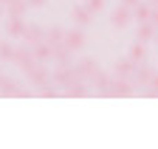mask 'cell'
Returning <instances> with one entry per match:
<instances>
[{
	"label": "cell",
	"mask_w": 158,
	"mask_h": 149,
	"mask_svg": "<svg viewBox=\"0 0 158 149\" xmlns=\"http://www.w3.org/2000/svg\"><path fill=\"white\" fill-rule=\"evenodd\" d=\"M14 62L23 68V73H28L34 65H40V59L34 57V45H28V42H26L23 48H17V51H14Z\"/></svg>",
	"instance_id": "cell-1"
},
{
	"label": "cell",
	"mask_w": 158,
	"mask_h": 149,
	"mask_svg": "<svg viewBox=\"0 0 158 149\" xmlns=\"http://www.w3.org/2000/svg\"><path fill=\"white\" fill-rule=\"evenodd\" d=\"M110 96H116V99H127V96H133V79L113 76V79H110Z\"/></svg>",
	"instance_id": "cell-2"
},
{
	"label": "cell",
	"mask_w": 158,
	"mask_h": 149,
	"mask_svg": "<svg viewBox=\"0 0 158 149\" xmlns=\"http://www.w3.org/2000/svg\"><path fill=\"white\" fill-rule=\"evenodd\" d=\"M130 20H133V9H130V6H124V3H122V6H116V9H113V14H110L113 28H124Z\"/></svg>",
	"instance_id": "cell-3"
},
{
	"label": "cell",
	"mask_w": 158,
	"mask_h": 149,
	"mask_svg": "<svg viewBox=\"0 0 158 149\" xmlns=\"http://www.w3.org/2000/svg\"><path fill=\"white\" fill-rule=\"evenodd\" d=\"M62 42H65L71 51H82V48H85V31L79 28V25L71 28V31H65V40H62Z\"/></svg>",
	"instance_id": "cell-4"
},
{
	"label": "cell",
	"mask_w": 158,
	"mask_h": 149,
	"mask_svg": "<svg viewBox=\"0 0 158 149\" xmlns=\"http://www.w3.org/2000/svg\"><path fill=\"white\" fill-rule=\"evenodd\" d=\"M71 17H73V23H76L79 28H85V25H90V20H93V11H90L85 3H79V6L71 9Z\"/></svg>",
	"instance_id": "cell-5"
},
{
	"label": "cell",
	"mask_w": 158,
	"mask_h": 149,
	"mask_svg": "<svg viewBox=\"0 0 158 149\" xmlns=\"http://www.w3.org/2000/svg\"><path fill=\"white\" fill-rule=\"evenodd\" d=\"M6 34H9V37H14V40H23V34H26V23H23V17H17V14H9Z\"/></svg>",
	"instance_id": "cell-6"
},
{
	"label": "cell",
	"mask_w": 158,
	"mask_h": 149,
	"mask_svg": "<svg viewBox=\"0 0 158 149\" xmlns=\"http://www.w3.org/2000/svg\"><path fill=\"white\" fill-rule=\"evenodd\" d=\"M90 84L96 87L99 96H110V76H107L105 70H96V73H93V79H90Z\"/></svg>",
	"instance_id": "cell-7"
},
{
	"label": "cell",
	"mask_w": 158,
	"mask_h": 149,
	"mask_svg": "<svg viewBox=\"0 0 158 149\" xmlns=\"http://www.w3.org/2000/svg\"><path fill=\"white\" fill-rule=\"evenodd\" d=\"M133 73H135V62L127 57V59H118L113 62V76H124V79H133Z\"/></svg>",
	"instance_id": "cell-8"
},
{
	"label": "cell",
	"mask_w": 158,
	"mask_h": 149,
	"mask_svg": "<svg viewBox=\"0 0 158 149\" xmlns=\"http://www.w3.org/2000/svg\"><path fill=\"white\" fill-rule=\"evenodd\" d=\"M150 79H152V68L147 62H138L135 65V73H133V82L135 84H150Z\"/></svg>",
	"instance_id": "cell-9"
},
{
	"label": "cell",
	"mask_w": 158,
	"mask_h": 149,
	"mask_svg": "<svg viewBox=\"0 0 158 149\" xmlns=\"http://www.w3.org/2000/svg\"><path fill=\"white\" fill-rule=\"evenodd\" d=\"M127 57L138 65V62H144L147 59V42H141V40H135L133 45H130V51H127Z\"/></svg>",
	"instance_id": "cell-10"
},
{
	"label": "cell",
	"mask_w": 158,
	"mask_h": 149,
	"mask_svg": "<svg viewBox=\"0 0 158 149\" xmlns=\"http://www.w3.org/2000/svg\"><path fill=\"white\" fill-rule=\"evenodd\" d=\"M23 40H26L28 45H37L40 40H45V31L40 28V25H34V23H31V25L26 23V34H23Z\"/></svg>",
	"instance_id": "cell-11"
},
{
	"label": "cell",
	"mask_w": 158,
	"mask_h": 149,
	"mask_svg": "<svg viewBox=\"0 0 158 149\" xmlns=\"http://www.w3.org/2000/svg\"><path fill=\"white\" fill-rule=\"evenodd\" d=\"M26 76H28V79H31L34 84H45V82L51 79V73L45 70V65H34V68H31V70L26 73Z\"/></svg>",
	"instance_id": "cell-12"
},
{
	"label": "cell",
	"mask_w": 158,
	"mask_h": 149,
	"mask_svg": "<svg viewBox=\"0 0 158 149\" xmlns=\"http://www.w3.org/2000/svg\"><path fill=\"white\" fill-rule=\"evenodd\" d=\"M51 79H54L56 84H65V87H68V84L73 82V76H71V65H59V68L51 73Z\"/></svg>",
	"instance_id": "cell-13"
},
{
	"label": "cell",
	"mask_w": 158,
	"mask_h": 149,
	"mask_svg": "<svg viewBox=\"0 0 158 149\" xmlns=\"http://www.w3.org/2000/svg\"><path fill=\"white\" fill-rule=\"evenodd\" d=\"M0 96L14 99V96H23V90L17 87V82H14V79H0Z\"/></svg>",
	"instance_id": "cell-14"
},
{
	"label": "cell",
	"mask_w": 158,
	"mask_h": 149,
	"mask_svg": "<svg viewBox=\"0 0 158 149\" xmlns=\"http://www.w3.org/2000/svg\"><path fill=\"white\" fill-rule=\"evenodd\" d=\"M34 57H37L40 62H48V59H54V48H51L45 40H40V42L34 45Z\"/></svg>",
	"instance_id": "cell-15"
},
{
	"label": "cell",
	"mask_w": 158,
	"mask_h": 149,
	"mask_svg": "<svg viewBox=\"0 0 158 149\" xmlns=\"http://www.w3.org/2000/svg\"><path fill=\"white\" fill-rule=\"evenodd\" d=\"M150 14H152V6H150V3H141V0H138V3L133 6V17H135V23H147V20H150Z\"/></svg>",
	"instance_id": "cell-16"
},
{
	"label": "cell",
	"mask_w": 158,
	"mask_h": 149,
	"mask_svg": "<svg viewBox=\"0 0 158 149\" xmlns=\"http://www.w3.org/2000/svg\"><path fill=\"white\" fill-rule=\"evenodd\" d=\"M79 68H82V76H85V79L90 82V79H93V73L99 70V62H96L93 57H85L82 62H79Z\"/></svg>",
	"instance_id": "cell-17"
},
{
	"label": "cell",
	"mask_w": 158,
	"mask_h": 149,
	"mask_svg": "<svg viewBox=\"0 0 158 149\" xmlns=\"http://www.w3.org/2000/svg\"><path fill=\"white\" fill-rule=\"evenodd\" d=\"M71 53H73V51H71V48H68L65 42L54 45V59H56L59 65H68V62H71Z\"/></svg>",
	"instance_id": "cell-18"
},
{
	"label": "cell",
	"mask_w": 158,
	"mask_h": 149,
	"mask_svg": "<svg viewBox=\"0 0 158 149\" xmlns=\"http://www.w3.org/2000/svg\"><path fill=\"white\" fill-rule=\"evenodd\" d=\"M135 40H141V42H150V40H155V25L147 20V23H138V37Z\"/></svg>",
	"instance_id": "cell-19"
},
{
	"label": "cell",
	"mask_w": 158,
	"mask_h": 149,
	"mask_svg": "<svg viewBox=\"0 0 158 149\" xmlns=\"http://www.w3.org/2000/svg\"><path fill=\"white\" fill-rule=\"evenodd\" d=\"M62 40H65V31L59 28V25H51V28L45 31V42H48L51 48H54V45H59Z\"/></svg>",
	"instance_id": "cell-20"
},
{
	"label": "cell",
	"mask_w": 158,
	"mask_h": 149,
	"mask_svg": "<svg viewBox=\"0 0 158 149\" xmlns=\"http://www.w3.org/2000/svg\"><path fill=\"white\" fill-rule=\"evenodd\" d=\"M68 96L71 99H85L88 96V82H73V84H68Z\"/></svg>",
	"instance_id": "cell-21"
},
{
	"label": "cell",
	"mask_w": 158,
	"mask_h": 149,
	"mask_svg": "<svg viewBox=\"0 0 158 149\" xmlns=\"http://www.w3.org/2000/svg\"><path fill=\"white\" fill-rule=\"evenodd\" d=\"M14 45L11 42H0V62H14Z\"/></svg>",
	"instance_id": "cell-22"
},
{
	"label": "cell",
	"mask_w": 158,
	"mask_h": 149,
	"mask_svg": "<svg viewBox=\"0 0 158 149\" xmlns=\"http://www.w3.org/2000/svg\"><path fill=\"white\" fill-rule=\"evenodd\" d=\"M28 9V0H11V3L6 6L9 14H17V17H23V11Z\"/></svg>",
	"instance_id": "cell-23"
},
{
	"label": "cell",
	"mask_w": 158,
	"mask_h": 149,
	"mask_svg": "<svg viewBox=\"0 0 158 149\" xmlns=\"http://www.w3.org/2000/svg\"><path fill=\"white\" fill-rule=\"evenodd\" d=\"M82 3H85V6H88L93 14H99V11L105 9V3H107V0H82Z\"/></svg>",
	"instance_id": "cell-24"
},
{
	"label": "cell",
	"mask_w": 158,
	"mask_h": 149,
	"mask_svg": "<svg viewBox=\"0 0 158 149\" xmlns=\"http://www.w3.org/2000/svg\"><path fill=\"white\" fill-rule=\"evenodd\" d=\"M147 96H158V73H152L150 87H147Z\"/></svg>",
	"instance_id": "cell-25"
},
{
	"label": "cell",
	"mask_w": 158,
	"mask_h": 149,
	"mask_svg": "<svg viewBox=\"0 0 158 149\" xmlns=\"http://www.w3.org/2000/svg\"><path fill=\"white\" fill-rule=\"evenodd\" d=\"M40 96H45V99H54V96H56V87H43V90H40Z\"/></svg>",
	"instance_id": "cell-26"
},
{
	"label": "cell",
	"mask_w": 158,
	"mask_h": 149,
	"mask_svg": "<svg viewBox=\"0 0 158 149\" xmlns=\"http://www.w3.org/2000/svg\"><path fill=\"white\" fill-rule=\"evenodd\" d=\"M150 23L158 28V6H155V9H152V14H150Z\"/></svg>",
	"instance_id": "cell-27"
},
{
	"label": "cell",
	"mask_w": 158,
	"mask_h": 149,
	"mask_svg": "<svg viewBox=\"0 0 158 149\" xmlns=\"http://www.w3.org/2000/svg\"><path fill=\"white\" fill-rule=\"evenodd\" d=\"M48 3V0H28V6H34V9H43Z\"/></svg>",
	"instance_id": "cell-28"
},
{
	"label": "cell",
	"mask_w": 158,
	"mask_h": 149,
	"mask_svg": "<svg viewBox=\"0 0 158 149\" xmlns=\"http://www.w3.org/2000/svg\"><path fill=\"white\" fill-rule=\"evenodd\" d=\"M122 3H124V6H130V9H133V6H135V3H138V0H122Z\"/></svg>",
	"instance_id": "cell-29"
},
{
	"label": "cell",
	"mask_w": 158,
	"mask_h": 149,
	"mask_svg": "<svg viewBox=\"0 0 158 149\" xmlns=\"http://www.w3.org/2000/svg\"><path fill=\"white\" fill-rule=\"evenodd\" d=\"M150 6H152V9H155V6H158V0H150Z\"/></svg>",
	"instance_id": "cell-30"
},
{
	"label": "cell",
	"mask_w": 158,
	"mask_h": 149,
	"mask_svg": "<svg viewBox=\"0 0 158 149\" xmlns=\"http://www.w3.org/2000/svg\"><path fill=\"white\" fill-rule=\"evenodd\" d=\"M0 3H3V6H9V3H11V0H0Z\"/></svg>",
	"instance_id": "cell-31"
},
{
	"label": "cell",
	"mask_w": 158,
	"mask_h": 149,
	"mask_svg": "<svg viewBox=\"0 0 158 149\" xmlns=\"http://www.w3.org/2000/svg\"><path fill=\"white\" fill-rule=\"evenodd\" d=\"M3 11H6V6H3V3H0V14H3Z\"/></svg>",
	"instance_id": "cell-32"
},
{
	"label": "cell",
	"mask_w": 158,
	"mask_h": 149,
	"mask_svg": "<svg viewBox=\"0 0 158 149\" xmlns=\"http://www.w3.org/2000/svg\"><path fill=\"white\" fill-rule=\"evenodd\" d=\"M155 42H158V28H155Z\"/></svg>",
	"instance_id": "cell-33"
}]
</instances>
